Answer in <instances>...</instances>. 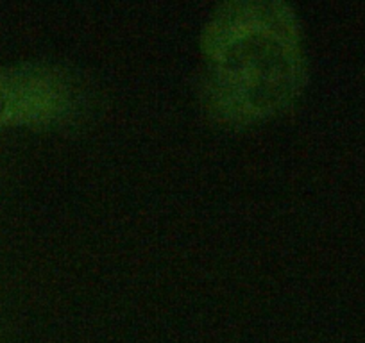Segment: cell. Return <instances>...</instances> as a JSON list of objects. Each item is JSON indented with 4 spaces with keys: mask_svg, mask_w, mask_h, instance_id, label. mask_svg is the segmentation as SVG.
Returning <instances> with one entry per match:
<instances>
[{
    "mask_svg": "<svg viewBox=\"0 0 365 343\" xmlns=\"http://www.w3.org/2000/svg\"><path fill=\"white\" fill-rule=\"evenodd\" d=\"M205 102L217 120L249 125L285 111L304 83L296 11L278 0L220 6L201 38Z\"/></svg>",
    "mask_w": 365,
    "mask_h": 343,
    "instance_id": "1",
    "label": "cell"
}]
</instances>
